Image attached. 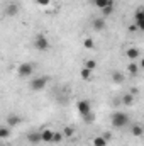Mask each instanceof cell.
<instances>
[{
  "instance_id": "cell-27",
  "label": "cell",
  "mask_w": 144,
  "mask_h": 146,
  "mask_svg": "<svg viewBox=\"0 0 144 146\" xmlns=\"http://www.w3.org/2000/svg\"><path fill=\"white\" fill-rule=\"evenodd\" d=\"M129 31H131V33H136V31H139V29H137L136 24H131V26H129Z\"/></svg>"
},
{
  "instance_id": "cell-2",
  "label": "cell",
  "mask_w": 144,
  "mask_h": 146,
  "mask_svg": "<svg viewBox=\"0 0 144 146\" xmlns=\"http://www.w3.org/2000/svg\"><path fill=\"white\" fill-rule=\"evenodd\" d=\"M49 46H51V42H49V39L44 34H37L34 37V48H36L37 51H48Z\"/></svg>"
},
{
  "instance_id": "cell-15",
  "label": "cell",
  "mask_w": 144,
  "mask_h": 146,
  "mask_svg": "<svg viewBox=\"0 0 144 146\" xmlns=\"http://www.w3.org/2000/svg\"><path fill=\"white\" fill-rule=\"evenodd\" d=\"M10 134H12V131L9 126H0V139H7V138H10Z\"/></svg>"
},
{
  "instance_id": "cell-25",
  "label": "cell",
  "mask_w": 144,
  "mask_h": 146,
  "mask_svg": "<svg viewBox=\"0 0 144 146\" xmlns=\"http://www.w3.org/2000/svg\"><path fill=\"white\" fill-rule=\"evenodd\" d=\"M63 138H65V136H63V133H54V134H53V141H51V143H59V141H63Z\"/></svg>"
},
{
  "instance_id": "cell-20",
  "label": "cell",
  "mask_w": 144,
  "mask_h": 146,
  "mask_svg": "<svg viewBox=\"0 0 144 146\" xmlns=\"http://www.w3.org/2000/svg\"><path fill=\"white\" fill-rule=\"evenodd\" d=\"M85 68H88L90 72H93V70L97 68V61H95V60H87V61H85Z\"/></svg>"
},
{
  "instance_id": "cell-18",
  "label": "cell",
  "mask_w": 144,
  "mask_h": 146,
  "mask_svg": "<svg viewBox=\"0 0 144 146\" xmlns=\"http://www.w3.org/2000/svg\"><path fill=\"white\" fill-rule=\"evenodd\" d=\"M127 72L131 73L132 76H136V75L139 73V68H137V65H136L134 61H131V63H129V66H127Z\"/></svg>"
},
{
  "instance_id": "cell-19",
  "label": "cell",
  "mask_w": 144,
  "mask_h": 146,
  "mask_svg": "<svg viewBox=\"0 0 144 146\" xmlns=\"http://www.w3.org/2000/svg\"><path fill=\"white\" fill-rule=\"evenodd\" d=\"M92 145L93 146H107V141L104 139V136H97V138H93Z\"/></svg>"
},
{
  "instance_id": "cell-16",
  "label": "cell",
  "mask_w": 144,
  "mask_h": 146,
  "mask_svg": "<svg viewBox=\"0 0 144 146\" xmlns=\"http://www.w3.org/2000/svg\"><path fill=\"white\" fill-rule=\"evenodd\" d=\"M93 2H95V7L100 9V10L107 5H114V0H93Z\"/></svg>"
},
{
  "instance_id": "cell-22",
  "label": "cell",
  "mask_w": 144,
  "mask_h": 146,
  "mask_svg": "<svg viewBox=\"0 0 144 146\" xmlns=\"http://www.w3.org/2000/svg\"><path fill=\"white\" fill-rule=\"evenodd\" d=\"M92 73H93V72H90L88 68H83V70L80 72V75H81V78H83V80H90V78H92Z\"/></svg>"
},
{
  "instance_id": "cell-4",
  "label": "cell",
  "mask_w": 144,
  "mask_h": 146,
  "mask_svg": "<svg viewBox=\"0 0 144 146\" xmlns=\"http://www.w3.org/2000/svg\"><path fill=\"white\" fill-rule=\"evenodd\" d=\"M34 73V65L32 63H20L19 66H17V75L20 76V78H27V76H31Z\"/></svg>"
},
{
  "instance_id": "cell-14",
  "label": "cell",
  "mask_w": 144,
  "mask_h": 146,
  "mask_svg": "<svg viewBox=\"0 0 144 146\" xmlns=\"http://www.w3.org/2000/svg\"><path fill=\"white\" fill-rule=\"evenodd\" d=\"M131 134L132 136H136V138H141L144 134V129L141 124H132V127H131Z\"/></svg>"
},
{
  "instance_id": "cell-7",
  "label": "cell",
  "mask_w": 144,
  "mask_h": 146,
  "mask_svg": "<svg viewBox=\"0 0 144 146\" xmlns=\"http://www.w3.org/2000/svg\"><path fill=\"white\" fill-rule=\"evenodd\" d=\"M92 27H93L95 31H104V29L107 27V22H105L104 17H95V19L92 21Z\"/></svg>"
},
{
  "instance_id": "cell-8",
  "label": "cell",
  "mask_w": 144,
  "mask_h": 146,
  "mask_svg": "<svg viewBox=\"0 0 144 146\" xmlns=\"http://www.w3.org/2000/svg\"><path fill=\"white\" fill-rule=\"evenodd\" d=\"M22 122V119L17 115V114H9L7 115V126L9 127H15V126H19Z\"/></svg>"
},
{
  "instance_id": "cell-1",
  "label": "cell",
  "mask_w": 144,
  "mask_h": 146,
  "mask_svg": "<svg viewBox=\"0 0 144 146\" xmlns=\"http://www.w3.org/2000/svg\"><path fill=\"white\" fill-rule=\"evenodd\" d=\"M110 122H112V127L120 129V127H124V126H127V124H129V115H127L126 112L117 110V112H114V114H112Z\"/></svg>"
},
{
  "instance_id": "cell-17",
  "label": "cell",
  "mask_w": 144,
  "mask_h": 146,
  "mask_svg": "<svg viewBox=\"0 0 144 146\" xmlns=\"http://www.w3.org/2000/svg\"><path fill=\"white\" fill-rule=\"evenodd\" d=\"M122 104H124V106H132V104H134V95H132V94H126V95L122 97Z\"/></svg>"
},
{
  "instance_id": "cell-11",
  "label": "cell",
  "mask_w": 144,
  "mask_h": 146,
  "mask_svg": "<svg viewBox=\"0 0 144 146\" xmlns=\"http://www.w3.org/2000/svg\"><path fill=\"white\" fill-rule=\"evenodd\" d=\"M5 14H7L9 17L17 15V14H19V5H17V3H9L7 9H5Z\"/></svg>"
},
{
  "instance_id": "cell-26",
  "label": "cell",
  "mask_w": 144,
  "mask_h": 146,
  "mask_svg": "<svg viewBox=\"0 0 144 146\" xmlns=\"http://www.w3.org/2000/svg\"><path fill=\"white\" fill-rule=\"evenodd\" d=\"M51 3V0H36V5H39V7H48Z\"/></svg>"
},
{
  "instance_id": "cell-9",
  "label": "cell",
  "mask_w": 144,
  "mask_h": 146,
  "mask_svg": "<svg viewBox=\"0 0 144 146\" xmlns=\"http://www.w3.org/2000/svg\"><path fill=\"white\" fill-rule=\"evenodd\" d=\"M53 134H54V131H51V129H42V131H41V143H51V141H53Z\"/></svg>"
},
{
  "instance_id": "cell-5",
  "label": "cell",
  "mask_w": 144,
  "mask_h": 146,
  "mask_svg": "<svg viewBox=\"0 0 144 146\" xmlns=\"http://www.w3.org/2000/svg\"><path fill=\"white\" fill-rule=\"evenodd\" d=\"M76 109H78V112H80L81 115H87V114H90V112H92L90 100H80V102L76 104Z\"/></svg>"
},
{
  "instance_id": "cell-12",
  "label": "cell",
  "mask_w": 144,
  "mask_h": 146,
  "mask_svg": "<svg viewBox=\"0 0 144 146\" xmlns=\"http://www.w3.org/2000/svg\"><path fill=\"white\" fill-rule=\"evenodd\" d=\"M126 54H127V58H129L131 61H134V60H137V58L141 56V51H139L137 48H129V49L126 51Z\"/></svg>"
},
{
  "instance_id": "cell-3",
  "label": "cell",
  "mask_w": 144,
  "mask_h": 146,
  "mask_svg": "<svg viewBox=\"0 0 144 146\" xmlns=\"http://www.w3.org/2000/svg\"><path fill=\"white\" fill-rule=\"evenodd\" d=\"M48 82H49L48 76H36V78H32V82H31V90H34V92L44 90L46 85H48Z\"/></svg>"
},
{
  "instance_id": "cell-21",
  "label": "cell",
  "mask_w": 144,
  "mask_h": 146,
  "mask_svg": "<svg viewBox=\"0 0 144 146\" xmlns=\"http://www.w3.org/2000/svg\"><path fill=\"white\" fill-rule=\"evenodd\" d=\"M112 12H114V5H107V7H104V9H102V17L105 19V17L110 15Z\"/></svg>"
},
{
  "instance_id": "cell-13",
  "label": "cell",
  "mask_w": 144,
  "mask_h": 146,
  "mask_svg": "<svg viewBox=\"0 0 144 146\" xmlns=\"http://www.w3.org/2000/svg\"><path fill=\"white\" fill-rule=\"evenodd\" d=\"M112 82L114 83H119V85H122L124 82H126V75L120 72H112Z\"/></svg>"
},
{
  "instance_id": "cell-23",
  "label": "cell",
  "mask_w": 144,
  "mask_h": 146,
  "mask_svg": "<svg viewBox=\"0 0 144 146\" xmlns=\"http://www.w3.org/2000/svg\"><path fill=\"white\" fill-rule=\"evenodd\" d=\"M95 46V42H93V39L92 37H87L85 41H83V48H87V49H92Z\"/></svg>"
},
{
  "instance_id": "cell-10",
  "label": "cell",
  "mask_w": 144,
  "mask_h": 146,
  "mask_svg": "<svg viewBox=\"0 0 144 146\" xmlns=\"http://www.w3.org/2000/svg\"><path fill=\"white\" fill-rule=\"evenodd\" d=\"M27 141L32 143V145L41 143V133H39V131H31V133L27 134Z\"/></svg>"
},
{
  "instance_id": "cell-24",
  "label": "cell",
  "mask_w": 144,
  "mask_h": 146,
  "mask_svg": "<svg viewBox=\"0 0 144 146\" xmlns=\"http://www.w3.org/2000/svg\"><path fill=\"white\" fill-rule=\"evenodd\" d=\"M73 134H75V129H73V127H65V129H63V136H65V138H71Z\"/></svg>"
},
{
  "instance_id": "cell-6",
  "label": "cell",
  "mask_w": 144,
  "mask_h": 146,
  "mask_svg": "<svg viewBox=\"0 0 144 146\" xmlns=\"http://www.w3.org/2000/svg\"><path fill=\"white\" fill-rule=\"evenodd\" d=\"M134 19H136V26H137V29H139V31H144V10L141 9V7L136 10Z\"/></svg>"
}]
</instances>
